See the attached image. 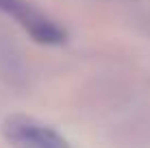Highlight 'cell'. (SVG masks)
Segmentation results:
<instances>
[{
  "label": "cell",
  "instance_id": "cell-2",
  "mask_svg": "<svg viewBox=\"0 0 150 148\" xmlns=\"http://www.w3.org/2000/svg\"><path fill=\"white\" fill-rule=\"evenodd\" d=\"M0 11L13 18L39 44L59 46L65 42V30L54 20H50L39 9H35L28 0H0Z\"/></svg>",
  "mask_w": 150,
  "mask_h": 148
},
{
  "label": "cell",
  "instance_id": "cell-1",
  "mask_svg": "<svg viewBox=\"0 0 150 148\" xmlns=\"http://www.w3.org/2000/svg\"><path fill=\"white\" fill-rule=\"evenodd\" d=\"M2 135L11 148H72L57 129L28 115H9L2 122Z\"/></svg>",
  "mask_w": 150,
  "mask_h": 148
}]
</instances>
